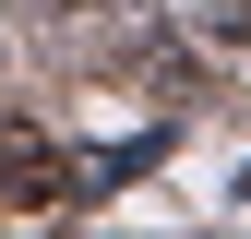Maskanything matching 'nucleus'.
<instances>
[{"mask_svg":"<svg viewBox=\"0 0 251 239\" xmlns=\"http://www.w3.org/2000/svg\"><path fill=\"white\" fill-rule=\"evenodd\" d=\"M239 203H251V167H239Z\"/></svg>","mask_w":251,"mask_h":239,"instance_id":"obj_2","label":"nucleus"},{"mask_svg":"<svg viewBox=\"0 0 251 239\" xmlns=\"http://www.w3.org/2000/svg\"><path fill=\"white\" fill-rule=\"evenodd\" d=\"M168 12H179V24H192V36H215V48H227V36H239V24H251V0H168Z\"/></svg>","mask_w":251,"mask_h":239,"instance_id":"obj_1","label":"nucleus"}]
</instances>
